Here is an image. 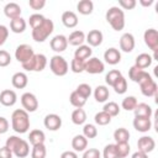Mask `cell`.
Here are the masks:
<instances>
[{
    "label": "cell",
    "instance_id": "9a60e30c",
    "mask_svg": "<svg viewBox=\"0 0 158 158\" xmlns=\"http://www.w3.org/2000/svg\"><path fill=\"white\" fill-rule=\"evenodd\" d=\"M16 100H17V96H16V93L14 90L6 89V90H2L0 93V102L4 106H12V105H15Z\"/></svg>",
    "mask_w": 158,
    "mask_h": 158
},
{
    "label": "cell",
    "instance_id": "30bf717a",
    "mask_svg": "<svg viewBox=\"0 0 158 158\" xmlns=\"http://www.w3.org/2000/svg\"><path fill=\"white\" fill-rule=\"evenodd\" d=\"M43 123H44V127L47 130H49V131H57L62 126V118L57 114H49V115H47L44 117Z\"/></svg>",
    "mask_w": 158,
    "mask_h": 158
},
{
    "label": "cell",
    "instance_id": "3957f363",
    "mask_svg": "<svg viewBox=\"0 0 158 158\" xmlns=\"http://www.w3.org/2000/svg\"><path fill=\"white\" fill-rule=\"evenodd\" d=\"M53 28H54L53 21L49 19H46L42 25L32 30V38L36 42H44L48 38V36L53 32Z\"/></svg>",
    "mask_w": 158,
    "mask_h": 158
},
{
    "label": "cell",
    "instance_id": "603a6c76",
    "mask_svg": "<svg viewBox=\"0 0 158 158\" xmlns=\"http://www.w3.org/2000/svg\"><path fill=\"white\" fill-rule=\"evenodd\" d=\"M135 116L136 117H148L151 118L152 116V107L148 104H137V106L135 107Z\"/></svg>",
    "mask_w": 158,
    "mask_h": 158
},
{
    "label": "cell",
    "instance_id": "cb8c5ba5",
    "mask_svg": "<svg viewBox=\"0 0 158 158\" xmlns=\"http://www.w3.org/2000/svg\"><path fill=\"white\" fill-rule=\"evenodd\" d=\"M86 146H88V138H85L83 135H77L72 141V147L75 152L85 151Z\"/></svg>",
    "mask_w": 158,
    "mask_h": 158
},
{
    "label": "cell",
    "instance_id": "11a10c76",
    "mask_svg": "<svg viewBox=\"0 0 158 158\" xmlns=\"http://www.w3.org/2000/svg\"><path fill=\"white\" fill-rule=\"evenodd\" d=\"M7 36H9V30L6 28V26L0 25V46L5 43V41L7 40Z\"/></svg>",
    "mask_w": 158,
    "mask_h": 158
},
{
    "label": "cell",
    "instance_id": "ba28073f",
    "mask_svg": "<svg viewBox=\"0 0 158 158\" xmlns=\"http://www.w3.org/2000/svg\"><path fill=\"white\" fill-rule=\"evenodd\" d=\"M104 69V63L99 58H90L85 60V72H88L89 74H99L102 73Z\"/></svg>",
    "mask_w": 158,
    "mask_h": 158
},
{
    "label": "cell",
    "instance_id": "8fae6325",
    "mask_svg": "<svg viewBox=\"0 0 158 158\" xmlns=\"http://www.w3.org/2000/svg\"><path fill=\"white\" fill-rule=\"evenodd\" d=\"M137 147H138V151L139 152H143L146 154H148L149 152H152L156 147V142L152 137L149 136H143L138 139L137 142Z\"/></svg>",
    "mask_w": 158,
    "mask_h": 158
},
{
    "label": "cell",
    "instance_id": "b9f144b4",
    "mask_svg": "<svg viewBox=\"0 0 158 158\" xmlns=\"http://www.w3.org/2000/svg\"><path fill=\"white\" fill-rule=\"evenodd\" d=\"M112 88L115 89V93H117V94H125L126 90H127V81H126V79L123 77L118 78V80L114 84Z\"/></svg>",
    "mask_w": 158,
    "mask_h": 158
},
{
    "label": "cell",
    "instance_id": "44dd1931",
    "mask_svg": "<svg viewBox=\"0 0 158 158\" xmlns=\"http://www.w3.org/2000/svg\"><path fill=\"white\" fill-rule=\"evenodd\" d=\"M62 22L65 27L73 28L78 25V16L73 11H64L62 15Z\"/></svg>",
    "mask_w": 158,
    "mask_h": 158
},
{
    "label": "cell",
    "instance_id": "d6a6232c",
    "mask_svg": "<svg viewBox=\"0 0 158 158\" xmlns=\"http://www.w3.org/2000/svg\"><path fill=\"white\" fill-rule=\"evenodd\" d=\"M69 101H70V104L74 106V107H77V109H81L84 105H85V102H86V99H84L81 95H79L75 90L70 94V96H69Z\"/></svg>",
    "mask_w": 158,
    "mask_h": 158
},
{
    "label": "cell",
    "instance_id": "d590c367",
    "mask_svg": "<svg viewBox=\"0 0 158 158\" xmlns=\"http://www.w3.org/2000/svg\"><path fill=\"white\" fill-rule=\"evenodd\" d=\"M102 111H104V112H106L107 115H110L111 117H114V116H117V115L120 114V107H118V105H117L116 102L110 101V102L105 104V106H104V110H102Z\"/></svg>",
    "mask_w": 158,
    "mask_h": 158
},
{
    "label": "cell",
    "instance_id": "1f68e13d",
    "mask_svg": "<svg viewBox=\"0 0 158 158\" xmlns=\"http://www.w3.org/2000/svg\"><path fill=\"white\" fill-rule=\"evenodd\" d=\"M114 138L116 141V143H125V142H128L130 139V132L123 128V127H120L117 128L115 132H114Z\"/></svg>",
    "mask_w": 158,
    "mask_h": 158
},
{
    "label": "cell",
    "instance_id": "8992f818",
    "mask_svg": "<svg viewBox=\"0 0 158 158\" xmlns=\"http://www.w3.org/2000/svg\"><path fill=\"white\" fill-rule=\"evenodd\" d=\"M21 104H22V107L25 109V111H27V112H33L38 107L37 98L31 93H25L21 96Z\"/></svg>",
    "mask_w": 158,
    "mask_h": 158
},
{
    "label": "cell",
    "instance_id": "9f6ffc18",
    "mask_svg": "<svg viewBox=\"0 0 158 158\" xmlns=\"http://www.w3.org/2000/svg\"><path fill=\"white\" fill-rule=\"evenodd\" d=\"M0 158H12V151L6 146L0 148Z\"/></svg>",
    "mask_w": 158,
    "mask_h": 158
},
{
    "label": "cell",
    "instance_id": "5bb4252c",
    "mask_svg": "<svg viewBox=\"0 0 158 158\" xmlns=\"http://www.w3.org/2000/svg\"><path fill=\"white\" fill-rule=\"evenodd\" d=\"M120 48L126 53L132 52L135 48V37L131 33L122 35L120 38Z\"/></svg>",
    "mask_w": 158,
    "mask_h": 158
},
{
    "label": "cell",
    "instance_id": "4316f807",
    "mask_svg": "<svg viewBox=\"0 0 158 158\" xmlns=\"http://www.w3.org/2000/svg\"><path fill=\"white\" fill-rule=\"evenodd\" d=\"M152 57L149 56V54H147V53H141V54H138L137 57H136V67L137 68H139V69H144V68H148L151 64H152Z\"/></svg>",
    "mask_w": 158,
    "mask_h": 158
},
{
    "label": "cell",
    "instance_id": "9c48e42d",
    "mask_svg": "<svg viewBox=\"0 0 158 158\" xmlns=\"http://www.w3.org/2000/svg\"><path fill=\"white\" fill-rule=\"evenodd\" d=\"M139 88H141V93L144 96L157 95V83L152 78H148V79L143 80L142 83H139Z\"/></svg>",
    "mask_w": 158,
    "mask_h": 158
},
{
    "label": "cell",
    "instance_id": "94428289",
    "mask_svg": "<svg viewBox=\"0 0 158 158\" xmlns=\"http://www.w3.org/2000/svg\"><path fill=\"white\" fill-rule=\"evenodd\" d=\"M139 2H141L142 6H146V7H147V6H151V5L153 4V0H148V1H147V0H141Z\"/></svg>",
    "mask_w": 158,
    "mask_h": 158
},
{
    "label": "cell",
    "instance_id": "91938a15",
    "mask_svg": "<svg viewBox=\"0 0 158 158\" xmlns=\"http://www.w3.org/2000/svg\"><path fill=\"white\" fill-rule=\"evenodd\" d=\"M132 158H148V156H147L146 153H143V152L137 151V152H135V153L132 154Z\"/></svg>",
    "mask_w": 158,
    "mask_h": 158
},
{
    "label": "cell",
    "instance_id": "6da1fadb",
    "mask_svg": "<svg viewBox=\"0 0 158 158\" xmlns=\"http://www.w3.org/2000/svg\"><path fill=\"white\" fill-rule=\"evenodd\" d=\"M11 125L12 130L17 133H25L30 128V118L28 114L25 110H15L11 115Z\"/></svg>",
    "mask_w": 158,
    "mask_h": 158
},
{
    "label": "cell",
    "instance_id": "7dc6e473",
    "mask_svg": "<svg viewBox=\"0 0 158 158\" xmlns=\"http://www.w3.org/2000/svg\"><path fill=\"white\" fill-rule=\"evenodd\" d=\"M75 91L79 95H81L84 99H88L90 96V94H91V88H90L89 84H80V85H78Z\"/></svg>",
    "mask_w": 158,
    "mask_h": 158
},
{
    "label": "cell",
    "instance_id": "ee69618b",
    "mask_svg": "<svg viewBox=\"0 0 158 158\" xmlns=\"http://www.w3.org/2000/svg\"><path fill=\"white\" fill-rule=\"evenodd\" d=\"M70 68L74 73H81L85 70V60H81V59H78V58H74L72 60V64H70Z\"/></svg>",
    "mask_w": 158,
    "mask_h": 158
},
{
    "label": "cell",
    "instance_id": "ab89813d",
    "mask_svg": "<svg viewBox=\"0 0 158 158\" xmlns=\"http://www.w3.org/2000/svg\"><path fill=\"white\" fill-rule=\"evenodd\" d=\"M136 106H137V100L135 96H127L122 100V109H125L126 111H132L135 110Z\"/></svg>",
    "mask_w": 158,
    "mask_h": 158
},
{
    "label": "cell",
    "instance_id": "ffe728a7",
    "mask_svg": "<svg viewBox=\"0 0 158 158\" xmlns=\"http://www.w3.org/2000/svg\"><path fill=\"white\" fill-rule=\"evenodd\" d=\"M11 83H12L14 88H16V89H23L27 85V83H28V78H27V75L25 73L19 72V73H15L12 75Z\"/></svg>",
    "mask_w": 158,
    "mask_h": 158
},
{
    "label": "cell",
    "instance_id": "2e32d148",
    "mask_svg": "<svg viewBox=\"0 0 158 158\" xmlns=\"http://www.w3.org/2000/svg\"><path fill=\"white\" fill-rule=\"evenodd\" d=\"M133 127L138 132H147L152 127L151 118H148V117H135V120H133Z\"/></svg>",
    "mask_w": 158,
    "mask_h": 158
},
{
    "label": "cell",
    "instance_id": "db71d44e",
    "mask_svg": "<svg viewBox=\"0 0 158 158\" xmlns=\"http://www.w3.org/2000/svg\"><path fill=\"white\" fill-rule=\"evenodd\" d=\"M20 139H21V138H19L17 136H10V137L6 139V147L12 151V149L15 148V146L19 143Z\"/></svg>",
    "mask_w": 158,
    "mask_h": 158
},
{
    "label": "cell",
    "instance_id": "680465c9",
    "mask_svg": "<svg viewBox=\"0 0 158 158\" xmlns=\"http://www.w3.org/2000/svg\"><path fill=\"white\" fill-rule=\"evenodd\" d=\"M60 158H78V156H77L75 152L67 151V152H63V153L60 154Z\"/></svg>",
    "mask_w": 158,
    "mask_h": 158
},
{
    "label": "cell",
    "instance_id": "7402d4cb",
    "mask_svg": "<svg viewBox=\"0 0 158 158\" xmlns=\"http://www.w3.org/2000/svg\"><path fill=\"white\" fill-rule=\"evenodd\" d=\"M86 41L91 47H98L102 43V33L99 30H91L88 36H86Z\"/></svg>",
    "mask_w": 158,
    "mask_h": 158
},
{
    "label": "cell",
    "instance_id": "e575fe53",
    "mask_svg": "<svg viewBox=\"0 0 158 158\" xmlns=\"http://www.w3.org/2000/svg\"><path fill=\"white\" fill-rule=\"evenodd\" d=\"M46 156H47V149H46L44 143L33 146L32 152H31V157L32 158H46Z\"/></svg>",
    "mask_w": 158,
    "mask_h": 158
},
{
    "label": "cell",
    "instance_id": "ac0fdd59",
    "mask_svg": "<svg viewBox=\"0 0 158 158\" xmlns=\"http://www.w3.org/2000/svg\"><path fill=\"white\" fill-rule=\"evenodd\" d=\"M104 59H105L106 63H109L111 65H115V64L120 63V60H121V53L116 48H109L104 53Z\"/></svg>",
    "mask_w": 158,
    "mask_h": 158
},
{
    "label": "cell",
    "instance_id": "681fc988",
    "mask_svg": "<svg viewBox=\"0 0 158 158\" xmlns=\"http://www.w3.org/2000/svg\"><path fill=\"white\" fill-rule=\"evenodd\" d=\"M22 68L27 72H35V68H36V57L33 56L31 59H28L27 62L22 63Z\"/></svg>",
    "mask_w": 158,
    "mask_h": 158
},
{
    "label": "cell",
    "instance_id": "bcb514c9",
    "mask_svg": "<svg viewBox=\"0 0 158 158\" xmlns=\"http://www.w3.org/2000/svg\"><path fill=\"white\" fill-rule=\"evenodd\" d=\"M102 156H104V158H118L115 144H107V146L104 148Z\"/></svg>",
    "mask_w": 158,
    "mask_h": 158
},
{
    "label": "cell",
    "instance_id": "7a4b0ae2",
    "mask_svg": "<svg viewBox=\"0 0 158 158\" xmlns=\"http://www.w3.org/2000/svg\"><path fill=\"white\" fill-rule=\"evenodd\" d=\"M106 21L115 31H121L125 27V14L120 7L112 6L106 11Z\"/></svg>",
    "mask_w": 158,
    "mask_h": 158
},
{
    "label": "cell",
    "instance_id": "83f0119b",
    "mask_svg": "<svg viewBox=\"0 0 158 158\" xmlns=\"http://www.w3.org/2000/svg\"><path fill=\"white\" fill-rule=\"evenodd\" d=\"M10 28L14 33H22L26 30V21L22 17H17L10 21Z\"/></svg>",
    "mask_w": 158,
    "mask_h": 158
},
{
    "label": "cell",
    "instance_id": "d4e9b609",
    "mask_svg": "<svg viewBox=\"0 0 158 158\" xmlns=\"http://www.w3.org/2000/svg\"><path fill=\"white\" fill-rule=\"evenodd\" d=\"M44 139H46V136H44V132L43 131H41V130H32L30 132L28 141H30V143L32 146L44 143Z\"/></svg>",
    "mask_w": 158,
    "mask_h": 158
},
{
    "label": "cell",
    "instance_id": "7c38bea8",
    "mask_svg": "<svg viewBox=\"0 0 158 158\" xmlns=\"http://www.w3.org/2000/svg\"><path fill=\"white\" fill-rule=\"evenodd\" d=\"M51 48L52 51L54 52H63L67 49V46H68V41H67V37L63 36V35H57L54 36L52 40H51Z\"/></svg>",
    "mask_w": 158,
    "mask_h": 158
},
{
    "label": "cell",
    "instance_id": "f6af8a7d",
    "mask_svg": "<svg viewBox=\"0 0 158 158\" xmlns=\"http://www.w3.org/2000/svg\"><path fill=\"white\" fill-rule=\"evenodd\" d=\"M83 133H84L83 136H84L85 138H95V137L98 136V130H96V127H95L94 125L88 123V125L84 126Z\"/></svg>",
    "mask_w": 158,
    "mask_h": 158
},
{
    "label": "cell",
    "instance_id": "f35d334b",
    "mask_svg": "<svg viewBox=\"0 0 158 158\" xmlns=\"http://www.w3.org/2000/svg\"><path fill=\"white\" fill-rule=\"evenodd\" d=\"M95 122L100 126H105V125H109L111 122V116L107 115L106 112L104 111H100L95 115Z\"/></svg>",
    "mask_w": 158,
    "mask_h": 158
},
{
    "label": "cell",
    "instance_id": "6f0895ef",
    "mask_svg": "<svg viewBox=\"0 0 158 158\" xmlns=\"http://www.w3.org/2000/svg\"><path fill=\"white\" fill-rule=\"evenodd\" d=\"M7 130H9V122H7V120L5 117H1L0 116V135L7 132Z\"/></svg>",
    "mask_w": 158,
    "mask_h": 158
},
{
    "label": "cell",
    "instance_id": "52a82bcc",
    "mask_svg": "<svg viewBox=\"0 0 158 158\" xmlns=\"http://www.w3.org/2000/svg\"><path fill=\"white\" fill-rule=\"evenodd\" d=\"M143 38H144V43L148 46L149 49H152L153 52L158 51V31L157 30L154 28L146 30Z\"/></svg>",
    "mask_w": 158,
    "mask_h": 158
},
{
    "label": "cell",
    "instance_id": "5b68a950",
    "mask_svg": "<svg viewBox=\"0 0 158 158\" xmlns=\"http://www.w3.org/2000/svg\"><path fill=\"white\" fill-rule=\"evenodd\" d=\"M33 56H35V52H33L32 47L28 46V44H20L16 48V51H15V58L21 64L25 63V62H27L28 59H31Z\"/></svg>",
    "mask_w": 158,
    "mask_h": 158
},
{
    "label": "cell",
    "instance_id": "836d02e7",
    "mask_svg": "<svg viewBox=\"0 0 158 158\" xmlns=\"http://www.w3.org/2000/svg\"><path fill=\"white\" fill-rule=\"evenodd\" d=\"M86 120V114L83 109H75L72 112V121L75 125H83Z\"/></svg>",
    "mask_w": 158,
    "mask_h": 158
},
{
    "label": "cell",
    "instance_id": "816d5d0a",
    "mask_svg": "<svg viewBox=\"0 0 158 158\" xmlns=\"http://www.w3.org/2000/svg\"><path fill=\"white\" fill-rule=\"evenodd\" d=\"M28 5L33 10H41L46 5V1L44 0H30L28 1Z\"/></svg>",
    "mask_w": 158,
    "mask_h": 158
},
{
    "label": "cell",
    "instance_id": "f1b7e54d",
    "mask_svg": "<svg viewBox=\"0 0 158 158\" xmlns=\"http://www.w3.org/2000/svg\"><path fill=\"white\" fill-rule=\"evenodd\" d=\"M93 51L89 46H79L77 49H75V53H74V58H78V59H81V60H86L90 56H91Z\"/></svg>",
    "mask_w": 158,
    "mask_h": 158
},
{
    "label": "cell",
    "instance_id": "7bdbcfd3",
    "mask_svg": "<svg viewBox=\"0 0 158 158\" xmlns=\"http://www.w3.org/2000/svg\"><path fill=\"white\" fill-rule=\"evenodd\" d=\"M36 57V68L35 72H42L47 65V58L44 54H35Z\"/></svg>",
    "mask_w": 158,
    "mask_h": 158
},
{
    "label": "cell",
    "instance_id": "4fadbf2b",
    "mask_svg": "<svg viewBox=\"0 0 158 158\" xmlns=\"http://www.w3.org/2000/svg\"><path fill=\"white\" fill-rule=\"evenodd\" d=\"M128 77H130V79H131L132 81L138 83V84L142 83L143 80L151 78V75H149L147 72H144V70L137 68L136 65H133V67L130 68V70H128Z\"/></svg>",
    "mask_w": 158,
    "mask_h": 158
},
{
    "label": "cell",
    "instance_id": "4dcf8cb0",
    "mask_svg": "<svg viewBox=\"0 0 158 158\" xmlns=\"http://www.w3.org/2000/svg\"><path fill=\"white\" fill-rule=\"evenodd\" d=\"M109 89L106 88V86H104V85H99L96 89H95V91H94V96H95V100L98 101V102H104V101H106L107 99H109Z\"/></svg>",
    "mask_w": 158,
    "mask_h": 158
},
{
    "label": "cell",
    "instance_id": "8d00e7d4",
    "mask_svg": "<svg viewBox=\"0 0 158 158\" xmlns=\"http://www.w3.org/2000/svg\"><path fill=\"white\" fill-rule=\"evenodd\" d=\"M122 75H121V73L118 72V70H116V69H112V70H110L107 74H106V78H105V81H106V84L107 85H110V86H114V84L118 80V78H121Z\"/></svg>",
    "mask_w": 158,
    "mask_h": 158
},
{
    "label": "cell",
    "instance_id": "277c9868",
    "mask_svg": "<svg viewBox=\"0 0 158 158\" xmlns=\"http://www.w3.org/2000/svg\"><path fill=\"white\" fill-rule=\"evenodd\" d=\"M49 68L52 73L57 77H63L68 73V63L60 56H54L49 60Z\"/></svg>",
    "mask_w": 158,
    "mask_h": 158
},
{
    "label": "cell",
    "instance_id": "f5cc1de1",
    "mask_svg": "<svg viewBox=\"0 0 158 158\" xmlns=\"http://www.w3.org/2000/svg\"><path fill=\"white\" fill-rule=\"evenodd\" d=\"M118 4L125 10H132L136 6V1L135 0H120Z\"/></svg>",
    "mask_w": 158,
    "mask_h": 158
},
{
    "label": "cell",
    "instance_id": "d6986e66",
    "mask_svg": "<svg viewBox=\"0 0 158 158\" xmlns=\"http://www.w3.org/2000/svg\"><path fill=\"white\" fill-rule=\"evenodd\" d=\"M12 153L19 157V158H25L28 156L30 153V147H28V143L25 141V139H20L19 143L15 146V148L12 149Z\"/></svg>",
    "mask_w": 158,
    "mask_h": 158
},
{
    "label": "cell",
    "instance_id": "60d3db41",
    "mask_svg": "<svg viewBox=\"0 0 158 158\" xmlns=\"http://www.w3.org/2000/svg\"><path fill=\"white\" fill-rule=\"evenodd\" d=\"M44 20H46V17H44L43 15H40V14H33V15H31V16H30L28 22H30V26H31V27H32V30H33V28L38 27L40 25H42Z\"/></svg>",
    "mask_w": 158,
    "mask_h": 158
},
{
    "label": "cell",
    "instance_id": "484cf974",
    "mask_svg": "<svg viewBox=\"0 0 158 158\" xmlns=\"http://www.w3.org/2000/svg\"><path fill=\"white\" fill-rule=\"evenodd\" d=\"M67 41L72 46H81L83 42L85 41V35H84L83 31H74V32H72L69 35Z\"/></svg>",
    "mask_w": 158,
    "mask_h": 158
},
{
    "label": "cell",
    "instance_id": "e0dca14e",
    "mask_svg": "<svg viewBox=\"0 0 158 158\" xmlns=\"http://www.w3.org/2000/svg\"><path fill=\"white\" fill-rule=\"evenodd\" d=\"M4 12H5L6 17H9L10 20L21 17V7H20V5H17L16 2H9V4L4 7Z\"/></svg>",
    "mask_w": 158,
    "mask_h": 158
},
{
    "label": "cell",
    "instance_id": "c3c4849f",
    "mask_svg": "<svg viewBox=\"0 0 158 158\" xmlns=\"http://www.w3.org/2000/svg\"><path fill=\"white\" fill-rule=\"evenodd\" d=\"M11 63V56L6 51H0V67H7Z\"/></svg>",
    "mask_w": 158,
    "mask_h": 158
},
{
    "label": "cell",
    "instance_id": "f907efd6",
    "mask_svg": "<svg viewBox=\"0 0 158 158\" xmlns=\"http://www.w3.org/2000/svg\"><path fill=\"white\" fill-rule=\"evenodd\" d=\"M83 158H100V152L96 148H90L84 152Z\"/></svg>",
    "mask_w": 158,
    "mask_h": 158
},
{
    "label": "cell",
    "instance_id": "74e56055",
    "mask_svg": "<svg viewBox=\"0 0 158 158\" xmlns=\"http://www.w3.org/2000/svg\"><path fill=\"white\" fill-rule=\"evenodd\" d=\"M115 147H116V152H117L118 158H125V157L128 156V153H130V144H128V142L116 143Z\"/></svg>",
    "mask_w": 158,
    "mask_h": 158
},
{
    "label": "cell",
    "instance_id": "f546056e",
    "mask_svg": "<svg viewBox=\"0 0 158 158\" xmlns=\"http://www.w3.org/2000/svg\"><path fill=\"white\" fill-rule=\"evenodd\" d=\"M77 9H78V11H79L81 15H90V14L93 12L94 4H93L91 0H81V1L78 2Z\"/></svg>",
    "mask_w": 158,
    "mask_h": 158
}]
</instances>
